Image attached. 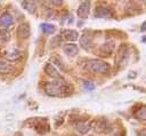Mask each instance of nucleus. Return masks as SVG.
Masks as SVG:
<instances>
[{
    "label": "nucleus",
    "instance_id": "nucleus-1",
    "mask_svg": "<svg viewBox=\"0 0 146 136\" xmlns=\"http://www.w3.org/2000/svg\"><path fill=\"white\" fill-rule=\"evenodd\" d=\"M43 88L47 95L54 97L66 96L73 91V87L67 82H65L63 79H56L52 82H46Z\"/></svg>",
    "mask_w": 146,
    "mask_h": 136
},
{
    "label": "nucleus",
    "instance_id": "nucleus-2",
    "mask_svg": "<svg viewBox=\"0 0 146 136\" xmlns=\"http://www.w3.org/2000/svg\"><path fill=\"white\" fill-rule=\"evenodd\" d=\"M87 70L96 73V74H104L107 73L110 70V64L102 61V59H90L87 63Z\"/></svg>",
    "mask_w": 146,
    "mask_h": 136
},
{
    "label": "nucleus",
    "instance_id": "nucleus-3",
    "mask_svg": "<svg viewBox=\"0 0 146 136\" xmlns=\"http://www.w3.org/2000/svg\"><path fill=\"white\" fill-rule=\"evenodd\" d=\"M95 16L99 18H111L113 17V10L105 6H99L95 10Z\"/></svg>",
    "mask_w": 146,
    "mask_h": 136
},
{
    "label": "nucleus",
    "instance_id": "nucleus-4",
    "mask_svg": "<svg viewBox=\"0 0 146 136\" xmlns=\"http://www.w3.org/2000/svg\"><path fill=\"white\" fill-rule=\"evenodd\" d=\"M113 49H114V42L110 40V41L104 42V43L99 47L98 54H99L100 56H103V57H107L108 55H111V54H112Z\"/></svg>",
    "mask_w": 146,
    "mask_h": 136
},
{
    "label": "nucleus",
    "instance_id": "nucleus-5",
    "mask_svg": "<svg viewBox=\"0 0 146 136\" xmlns=\"http://www.w3.org/2000/svg\"><path fill=\"white\" fill-rule=\"evenodd\" d=\"M90 7H91V3L90 1H84L82 2L79 8H78V16L82 19H86L89 15V10H90Z\"/></svg>",
    "mask_w": 146,
    "mask_h": 136
},
{
    "label": "nucleus",
    "instance_id": "nucleus-6",
    "mask_svg": "<svg viewBox=\"0 0 146 136\" xmlns=\"http://www.w3.org/2000/svg\"><path fill=\"white\" fill-rule=\"evenodd\" d=\"M30 33H31V27L27 23H22L18 25V27H17V37L18 38L25 39L30 35Z\"/></svg>",
    "mask_w": 146,
    "mask_h": 136
},
{
    "label": "nucleus",
    "instance_id": "nucleus-7",
    "mask_svg": "<svg viewBox=\"0 0 146 136\" xmlns=\"http://www.w3.org/2000/svg\"><path fill=\"white\" fill-rule=\"evenodd\" d=\"M44 72H46L49 77H52V78H55V79H62L59 72H58V71L56 70V67H55L52 64H50V63L46 64V66H44Z\"/></svg>",
    "mask_w": 146,
    "mask_h": 136
},
{
    "label": "nucleus",
    "instance_id": "nucleus-8",
    "mask_svg": "<svg viewBox=\"0 0 146 136\" xmlns=\"http://www.w3.org/2000/svg\"><path fill=\"white\" fill-rule=\"evenodd\" d=\"M62 37H63L65 40L75 41V40L79 38V33H78L75 30H64V31L62 32Z\"/></svg>",
    "mask_w": 146,
    "mask_h": 136
},
{
    "label": "nucleus",
    "instance_id": "nucleus-9",
    "mask_svg": "<svg viewBox=\"0 0 146 136\" xmlns=\"http://www.w3.org/2000/svg\"><path fill=\"white\" fill-rule=\"evenodd\" d=\"M13 23H14V18H13V16L9 13H3L0 16V25H2L5 27H8Z\"/></svg>",
    "mask_w": 146,
    "mask_h": 136
},
{
    "label": "nucleus",
    "instance_id": "nucleus-10",
    "mask_svg": "<svg viewBox=\"0 0 146 136\" xmlns=\"http://www.w3.org/2000/svg\"><path fill=\"white\" fill-rule=\"evenodd\" d=\"M63 49H64V53H65L67 56H75V55H78V53H79V48H78V46L74 45V43H67V45L64 46Z\"/></svg>",
    "mask_w": 146,
    "mask_h": 136
},
{
    "label": "nucleus",
    "instance_id": "nucleus-11",
    "mask_svg": "<svg viewBox=\"0 0 146 136\" xmlns=\"http://www.w3.org/2000/svg\"><path fill=\"white\" fill-rule=\"evenodd\" d=\"M35 120V125H34V128H35V130H38L39 133H41V134H43V133H46L47 130L44 129V125L47 126L48 123H47V121H44L46 119H34Z\"/></svg>",
    "mask_w": 146,
    "mask_h": 136
},
{
    "label": "nucleus",
    "instance_id": "nucleus-12",
    "mask_svg": "<svg viewBox=\"0 0 146 136\" xmlns=\"http://www.w3.org/2000/svg\"><path fill=\"white\" fill-rule=\"evenodd\" d=\"M14 71V67L6 62L0 61V74H10Z\"/></svg>",
    "mask_w": 146,
    "mask_h": 136
},
{
    "label": "nucleus",
    "instance_id": "nucleus-13",
    "mask_svg": "<svg viewBox=\"0 0 146 136\" xmlns=\"http://www.w3.org/2000/svg\"><path fill=\"white\" fill-rule=\"evenodd\" d=\"M80 45L83 49L88 50V49L91 48V39L88 35H82L81 39H80Z\"/></svg>",
    "mask_w": 146,
    "mask_h": 136
},
{
    "label": "nucleus",
    "instance_id": "nucleus-14",
    "mask_svg": "<svg viewBox=\"0 0 146 136\" xmlns=\"http://www.w3.org/2000/svg\"><path fill=\"white\" fill-rule=\"evenodd\" d=\"M22 6H23V7H24L26 10H29L31 14L35 13L36 5H35L33 1H23V2H22Z\"/></svg>",
    "mask_w": 146,
    "mask_h": 136
},
{
    "label": "nucleus",
    "instance_id": "nucleus-15",
    "mask_svg": "<svg viewBox=\"0 0 146 136\" xmlns=\"http://www.w3.org/2000/svg\"><path fill=\"white\" fill-rule=\"evenodd\" d=\"M40 27H41L42 32H44V33H48V34H50V33H54V32H55V30H56V27H55L52 24H49V23H42Z\"/></svg>",
    "mask_w": 146,
    "mask_h": 136
},
{
    "label": "nucleus",
    "instance_id": "nucleus-16",
    "mask_svg": "<svg viewBox=\"0 0 146 136\" xmlns=\"http://www.w3.org/2000/svg\"><path fill=\"white\" fill-rule=\"evenodd\" d=\"M135 118L138 120H146V106H143L137 110L135 113Z\"/></svg>",
    "mask_w": 146,
    "mask_h": 136
},
{
    "label": "nucleus",
    "instance_id": "nucleus-17",
    "mask_svg": "<svg viewBox=\"0 0 146 136\" xmlns=\"http://www.w3.org/2000/svg\"><path fill=\"white\" fill-rule=\"evenodd\" d=\"M74 126H75V128H76L81 134H86V133L90 129V126L87 125V123H84V122H78V123H75Z\"/></svg>",
    "mask_w": 146,
    "mask_h": 136
},
{
    "label": "nucleus",
    "instance_id": "nucleus-18",
    "mask_svg": "<svg viewBox=\"0 0 146 136\" xmlns=\"http://www.w3.org/2000/svg\"><path fill=\"white\" fill-rule=\"evenodd\" d=\"M19 56H21V53L19 51H17V50H13L11 53H9V54H7V59H9V61H16L17 58H19Z\"/></svg>",
    "mask_w": 146,
    "mask_h": 136
},
{
    "label": "nucleus",
    "instance_id": "nucleus-19",
    "mask_svg": "<svg viewBox=\"0 0 146 136\" xmlns=\"http://www.w3.org/2000/svg\"><path fill=\"white\" fill-rule=\"evenodd\" d=\"M82 87H83L86 90H88V91L95 89V85H94L91 81H88V80H83V81H82Z\"/></svg>",
    "mask_w": 146,
    "mask_h": 136
},
{
    "label": "nucleus",
    "instance_id": "nucleus-20",
    "mask_svg": "<svg viewBox=\"0 0 146 136\" xmlns=\"http://www.w3.org/2000/svg\"><path fill=\"white\" fill-rule=\"evenodd\" d=\"M105 127H106V122L104 120H98L95 126L96 130H103V129H105Z\"/></svg>",
    "mask_w": 146,
    "mask_h": 136
},
{
    "label": "nucleus",
    "instance_id": "nucleus-21",
    "mask_svg": "<svg viewBox=\"0 0 146 136\" xmlns=\"http://www.w3.org/2000/svg\"><path fill=\"white\" fill-rule=\"evenodd\" d=\"M51 59H52V62H54V65L56 64V65H58L59 67H63V63H62V61H60V58H59L58 55H55Z\"/></svg>",
    "mask_w": 146,
    "mask_h": 136
},
{
    "label": "nucleus",
    "instance_id": "nucleus-22",
    "mask_svg": "<svg viewBox=\"0 0 146 136\" xmlns=\"http://www.w3.org/2000/svg\"><path fill=\"white\" fill-rule=\"evenodd\" d=\"M138 136H146V128L138 131Z\"/></svg>",
    "mask_w": 146,
    "mask_h": 136
},
{
    "label": "nucleus",
    "instance_id": "nucleus-23",
    "mask_svg": "<svg viewBox=\"0 0 146 136\" xmlns=\"http://www.w3.org/2000/svg\"><path fill=\"white\" fill-rule=\"evenodd\" d=\"M145 30H146V23H144L141 26V31H145Z\"/></svg>",
    "mask_w": 146,
    "mask_h": 136
},
{
    "label": "nucleus",
    "instance_id": "nucleus-24",
    "mask_svg": "<svg viewBox=\"0 0 146 136\" xmlns=\"http://www.w3.org/2000/svg\"><path fill=\"white\" fill-rule=\"evenodd\" d=\"M143 41H146V37H144V38H143Z\"/></svg>",
    "mask_w": 146,
    "mask_h": 136
},
{
    "label": "nucleus",
    "instance_id": "nucleus-25",
    "mask_svg": "<svg viewBox=\"0 0 146 136\" xmlns=\"http://www.w3.org/2000/svg\"><path fill=\"white\" fill-rule=\"evenodd\" d=\"M0 7H1V2H0Z\"/></svg>",
    "mask_w": 146,
    "mask_h": 136
}]
</instances>
